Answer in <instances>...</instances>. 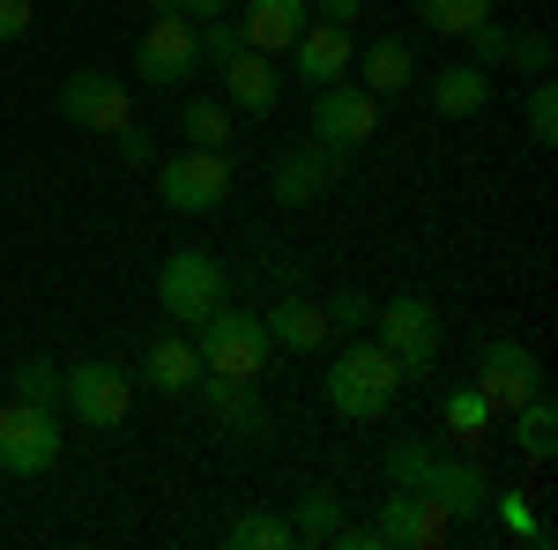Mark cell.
Segmentation results:
<instances>
[{
	"instance_id": "42",
	"label": "cell",
	"mask_w": 558,
	"mask_h": 550,
	"mask_svg": "<svg viewBox=\"0 0 558 550\" xmlns=\"http://www.w3.org/2000/svg\"><path fill=\"white\" fill-rule=\"evenodd\" d=\"M336 543H343V550H380V528H350V521H343V536H336Z\"/></svg>"
},
{
	"instance_id": "19",
	"label": "cell",
	"mask_w": 558,
	"mask_h": 550,
	"mask_svg": "<svg viewBox=\"0 0 558 550\" xmlns=\"http://www.w3.org/2000/svg\"><path fill=\"white\" fill-rule=\"evenodd\" d=\"M216 83H223V105H231V112H254V120H260V112H276V60L254 52V45H246L239 60H223Z\"/></svg>"
},
{
	"instance_id": "34",
	"label": "cell",
	"mask_w": 558,
	"mask_h": 550,
	"mask_svg": "<svg viewBox=\"0 0 558 550\" xmlns=\"http://www.w3.org/2000/svg\"><path fill=\"white\" fill-rule=\"evenodd\" d=\"M462 38H470V60H476V68H507V45H514V30H507V23H492V15H484V23H476V30H462Z\"/></svg>"
},
{
	"instance_id": "9",
	"label": "cell",
	"mask_w": 558,
	"mask_h": 550,
	"mask_svg": "<svg viewBox=\"0 0 558 550\" xmlns=\"http://www.w3.org/2000/svg\"><path fill=\"white\" fill-rule=\"evenodd\" d=\"M373 328H380V350H395V365L410 372V380H425L432 365H439V313H432L425 297H387L373 305Z\"/></svg>"
},
{
	"instance_id": "25",
	"label": "cell",
	"mask_w": 558,
	"mask_h": 550,
	"mask_svg": "<svg viewBox=\"0 0 558 550\" xmlns=\"http://www.w3.org/2000/svg\"><path fill=\"white\" fill-rule=\"evenodd\" d=\"M529 499H536L529 484H514V491H492V513H499V528H507L514 543L551 550V543H558V528H551V521H536V506H529Z\"/></svg>"
},
{
	"instance_id": "21",
	"label": "cell",
	"mask_w": 558,
	"mask_h": 550,
	"mask_svg": "<svg viewBox=\"0 0 558 550\" xmlns=\"http://www.w3.org/2000/svg\"><path fill=\"white\" fill-rule=\"evenodd\" d=\"M484 105H492V68L462 60V68H439L432 75V112L439 120H476Z\"/></svg>"
},
{
	"instance_id": "23",
	"label": "cell",
	"mask_w": 558,
	"mask_h": 550,
	"mask_svg": "<svg viewBox=\"0 0 558 550\" xmlns=\"http://www.w3.org/2000/svg\"><path fill=\"white\" fill-rule=\"evenodd\" d=\"M507 424H514V447H521L536 468L551 462V447H558V402H551V387H544V394H529V402H521Z\"/></svg>"
},
{
	"instance_id": "40",
	"label": "cell",
	"mask_w": 558,
	"mask_h": 550,
	"mask_svg": "<svg viewBox=\"0 0 558 550\" xmlns=\"http://www.w3.org/2000/svg\"><path fill=\"white\" fill-rule=\"evenodd\" d=\"M313 15H320V23H357L365 0H313Z\"/></svg>"
},
{
	"instance_id": "7",
	"label": "cell",
	"mask_w": 558,
	"mask_h": 550,
	"mask_svg": "<svg viewBox=\"0 0 558 550\" xmlns=\"http://www.w3.org/2000/svg\"><path fill=\"white\" fill-rule=\"evenodd\" d=\"M476 394L492 402V417H514L529 394H544V365H536V350L514 335H492L476 350Z\"/></svg>"
},
{
	"instance_id": "2",
	"label": "cell",
	"mask_w": 558,
	"mask_h": 550,
	"mask_svg": "<svg viewBox=\"0 0 558 550\" xmlns=\"http://www.w3.org/2000/svg\"><path fill=\"white\" fill-rule=\"evenodd\" d=\"M157 305H165V320L179 328H202L216 305H231V276H223V260L209 246H179V254L157 260Z\"/></svg>"
},
{
	"instance_id": "41",
	"label": "cell",
	"mask_w": 558,
	"mask_h": 550,
	"mask_svg": "<svg viewBox=\"0 0 558 550\" xmlns=\"http://www.w3.org/2000/svg\"><path fill=\"white\" fill-rule=\"evenodd\" d=\"M179 15L186 23H216V15H231V0H179Z\"/></svg>"
},
{
	"instance_id": "6",
	"label": "cell",
	"mask_w": 558,
	"mask_h": 550,
	"mask_svg": "<svg viewBox=\"0 0 558 550\" xmlns=\"http://www.w3.org/2000/svg\"><path fill=\"white\" fill-rule=\"evenodd\" d=\"M60 447H68V431L45 402H8L0 410V476H45L60 462Z\"/></svg>"
},
{
	"instance_id": "28",
	"label": "cell",
	"mask_w": 558,
	"mask_h": 550,
	"mask_svg": "<svg viewBox=\"0 0 558 550\" xmlns=\"http://www.w3.org/2000/svg\"><path fill=\"white\" fill-rule=\"evenodd\" d=\"M484 15H492V0H417V23L439 30V38H462V30H476Z\"/></svg>"
},
{
	"instance_id": "39",
	"label": "cell",
	"mask_w": 558,
	"mask_h": 550,
	"mask_svg": "<svg viewBox=\"0 0 558 550\" xmlns=\"http://www.w3.org/2000/svg\"><path fill=\"white\" fill-rule=\"evenodd\" d=\"M260 268H268V283H276V291H299V260L283 254V246H268V254H260Z\"/></svg>"
},
{
	"instance_id": "37",
	"label": "cell",
	"mask_w": 558,
	"mask_h": 550,
	"mask_svg": "<svg viewBox=\"0 0 558 550\" xmlns=\"http://www.w3.org/2000/svg\"><path fill=\"white\" fill-rule=\"evenodd\" d=\"M112 142H120V157H128V164H157V134H149V127H134V120H128Z\"/></svg>"
},
{
	"instance_id": "29",
	"label": "cell",
	"mask_w": 558,
	"mask_h": 550,
	"mask_svg": "<svg viewBox=\"0 0 558 550\" xmlns=\"http://www.w3.org/2000/svg\"><path fill=\"white\" fill-rule=\"evenodd\" d=\"M223 543L231 550H283L291 543V521H283V513H239V521L223 528Z\"/></svg>"
},
{
	"instance_id": "10",
	"label": "cell",
	"mask_w": 558,
	"mask_h": 550,
	"mask_svg": "<svg viewBox=\"0 0 558 550\" xmlns=\"http://www.w3.org/2000/svg\"><path fill=\"white\" fill-rule=\"evenodd\" d=\"M373 134H380V97H373L365 83H350V75H343V83L313 89V142H320V149L343 157V149L373 142Z\"/></svg>"
},
{
	"instance_id": "17",
	"label": "cell",
	"mask_w": 558,
	"mask_h": 550,
	"mask_svg": "<svg viewBox=\"0 0 558 550\" xmlns=\"http://www.w3.org/2000/svg\"><path fill=\"white\" fill-rule=\"evenodd\" d=\"M305 23H313V0H246V8H239L246 45H254V52H268V60H276V52H291Z\"/></svg>"
},
{
	"instance_id": "26",
	"label": "cell",
	"mask_w": 558,
	"mask_h": 550,
	"mask_svg": "<svg viewBox=\"0 0 558 550\" xmlns=\"http://www.w3.org/2000/svg\"><path fill=\"white\" fill-rule=\"evenodd\" d=\"M231 127H239V112H231L223 97H186V105H179V134H186L194 149H223Z\"/></svg>"
},
{
	"instance_id": "38",
	"label": "cell",
	"mask_w": 558,
	"mask_h": 550,
	"mask_svg": "<svg viewBox=\"0 0 558 550\" xmlns=\"http://www.w3.org/2000/svg\"><path fill=\"white\" fill-rule=\"evenodd\" d=\"M31 15H38V0H0V45H15L31 30Z\"/></svg>"
},
{
	"instance_id": "11",
	"label": "cell",
	"mask_w": 558,
	"mask_h": 550,
	"mask_svg": "<svg viewBox=\"0 0 558 550\" xmlns=\"http://www.w3.org/2000/svg\"><path fill=\"white\" fill-rule=\"evenodd\" d=\"M60 120H68V127H83V134H97V142H112V134L134 120V89L112 83L105 68H83V75H68V83H60Z\"/></svg>"
},
{
	"instance_id": "14",
	"label": "cell",
	"mask_w": 558,
	"mask_h": 550,
	"mask_svg": "<svg viewBox=\"0 0 558 550\" xmlns=\"http://www.w3.org/2000/svg\"><path fill=\"white\" fill-rule=\"evenodd\" d=\"M373 528H380V543H395V550H439L447 536H454V521L432 506L425 491H387Z\"/></svg>"
},
{
	"instance_id": "24",
	"label": "cell",
	"mask_w": 558,
	"mask_h": 550,
	"mask_svg": "<svg viewBox=\"0 0 558 550\" xmlns=\"http://www.w3.org/2000/svg\"><path fill=\"white\" fill-rule=\"evenodd\" d=\"M343 536V499L328 491V484H313V491H299V513H291V543H336Z\"/></svg>"
},
{
	"instance_id": "8",
	"label": "cell",
	"mask_w": 558,
	"mask_h": 550,
	"mask_svg": "<svg viewBox=\"0 0 558 550\" xmlns=\"http://www.w3.org/2000/svg\"><path fill=\"white\" fill-rule=\"evenodd\" d=\"M157 194H165V209L179 216H209L223 194H231V157L223 149H179V157H165L157 164Z\"/></svg>"
},
{
	"instance_id": "36",
	"label": "cell",
	"mask_w": 558,
	"mask_h": 550,
	"mask_svg": "<svg viewBox=\"0 0 558 550\" xmlns=\"http://www.w3.org/2000/svg\"><path fill=\"white\" fill-rule=\"evenodd\" d=\"M328 320H336V328H373V297L343 283V291L328 297Z\"/></svg>"
},
{
	"instance_id": "20",
	"label": "cell",
	"mask_w": 558,
	"mask_h": 550,
	"mask_svg": "<svg viewBox=\"0 0 558 550\" xmlns=\"http://www.w3.org/2000/svg\"><path fill=\"white\" fill-rule=\"evenodd\" d=\"M194 394L209 402V417L231 431V439H260V394H254V380H223V372H202L194 380Z\"/></svg>"
},
{
	"instance_id": "12",
	"label": "cell",
	"mask_w": 558,
	"mask_h": 550,
	"mask_svg": "<svg viewBox=\"0 0 558 550\" xmlns=\"http://www.w3.org/2000/svg\"><path fill=\"white\" fill-rule=\"evenodd\" d=\"M336 149H320V142H291L283 157H276V171H268V201L276 209H313L320 194H328V179H336Z\"/></svg>"
},
{
	"instance_id": "16",
	"label": "cell",
	"mask_w": 558,
	"mask_h": 550,
	"mask_svg": "<svg viewBox=\"0 0 558 550\" xmlns=\"http://www.w3.org/2000/svg\"><path fill=\"white\" fill-rule=\"evenodd\" d=\"M260 320H268V342H276V350H299V357H313V350L336 342L328 305H313V297H299V291H283V297H276V313H260Z\"/></svg>"
},
{
	"instance_id": "30",
	"label": "cell",
	"mask_w": 558,
	"mask_h": 550,
	"mask_svg": "<svg viewBox=\"0 0 558 550\" xmlns=\"http://www.w3.org/2000/svg\"><path fill=\"white\" fill-rule=\"evenodd\" d=\"M521 127H529V142H536V149H551V142H558V83H551V75H536V83H529Z\"/></svg>"
},
{
	"instance_id": "3",
	"label": "cell",
	"mask_w": 558,
	"mask_h": 550,
	"mask_svg": "<svg viewBox=\"0 0 558 550\" xmlns=\"http://www.w3.org/2000/svg\"><path fill=\"white\" fill-rule=\"evenodd\" d=\"M194 350H202V372H223V380H260L276 342H268V320L260 313H239V305H216L209 320L194 328Z\"/></svg>"
},
{
	"instance_id": "5",
	"label": "cell",
	"mask_w": 558,
	"mask_h": 550,
	"mask_svg": "<svg viewBox=\"0 0 558 550\" xmlns=\"http://www.w3.org/2000/svg\"><path fill=\"white\" fill-rule=\"evenodd\" d=\"M60 402H68V417H75V424L112 431V424H128V410H134V372H128V365H112V357H83V365L60 372Z\"/></svg>"
},
{
	"instance_id": "15",
	"label": "cell",
	"mask_w": 558,
	"mask_h": 550,
	"mask_svg": "<svg viewBox=\"0 0 558 550\" xmlns=\"http://www.w3.org/2000/svg\"><path fill=\"white\" fill-rule=\"evenodd\" d=\"M291 60H299V83L328 89L357 68V38H350V23H320V15H313L299 30V45H291Z\"/></svg>"
},
{
	"instance_id": "1",
	"label": "cell",
	"mask_w": 558,
	"mask_h": 550,
	"mask_svg": "<svg viewBox=\"0 0 558 550\" xmlns=\"http://www.w3.org/2000/svg\"><path fill=\"white\" fill-rule=\"evenodd\" d=\"M410 387V372L395 365V350H380V342H350L343 357L328 365V380H320V394H328V410L343 424H373L395 410V394Z\"/></svg>"
},
{
	"instance_id": "13",
	"label": "cell",
	"mask_w": 558,
	"mask_h": 550,
	"mask_svg": "<svg viewBox=\"0 0 558 550\" xmlns=\"http://www.w3.org/2000/svg\"><path fill=\"white\" fill-rule=\"evenodd\" d=\"M417 491H425V499L447 513L454 528H462V521H476V513L492 506V476H484V462H476V454H439V462H432V476L417 484Z\"/></svg>"
},
{
	"instance_id": "27",
	"label": "cell",
	"mask_w": 558,
	"mask_h": 550,
	"mask_svg": "<svg viewBox=\"0 0 558 550\" xmlns=\"http://www.w3.org/2000/svg\"><path fill=\"white\" fill-rule=\"evenodd\" d=\"M439 424H447L454 439H484L499 417H492V402L476 394V380H462V387H447V394H439Z\"/></svg>"
},
{
	"instance_id": "18",
	"label": "cell",
	"mask_w": 558,
	"mask_h": 550,
	"mask_svg": "<svg viewBox=\"0 0 558 550\" xmlns=\"http://www.w3.org/2000/svg\"><path fill=\"white\" fill-rule=\"evenodd\" d=\"M194 380H202L194 335H157L142 350V365H134V387H157V394H194Z\"/></svg>"
},
{
	"instance_id": "31",
	"label": "cell",
	"mask_w": 558,
	"mask_h": 550,
	"mask_svg": "<svg viewBox=\"0 0 558 550\" xmlns=\"http://www.w3.org/2000/svg\"><path fill=\"white\" fill-rule=\"evenodd\" d=\"M432 462H439V454H432L425 439H395V447H387V484H395V491H417L432 476Z\"/></svg>"
},
{
	"instance_id": "33",
	"label": "cell",
	"mask_w": 558,
	"mask_h": 550,
	"mask_svg": "<svg viewBox=\"0 0 558 550\" xmlns=\"http://www.w3.org/2000/svg\"><path fill=\"white\" fill-rule=\"evenodd\" d=\"M194 38H202V68H223V60H239V52H246V30H239V15L194 23Z\"/></svg>"
},
{
	"instance_id": "4",
	"label": "cell",
	"mask_w": 558,
	"mask_h": 550,
	"mask_svg": "<svg viewBox=\"0 0 558 550\" xmlns=\"http://www.w3.org/2000/svg\"><path fill=\"white\" fill-rule=\"evenodd\" d=\"M202 75V38L194 23L179 15V0H149V30L134 45V83H157V89H179Z\"/></svg>"
},
{
	"instance_id": "22",
	"label": "cell",
	"mask_w": 558,
	"mask_h": 550,
	"mask_svg": "<svg viewBox=\"0 0 558 550\" xmlns=\"http://www.w3.org/2000/svg\"><path fill=\"white\" fill-rule=\"evenodd\" d=\"M357 83L373 89V97H402V89L417 83V52L402 38H373L357 45Z\"/></svg>"
},
{
	"instance_id": "35",
	"label": "cell",
	"mask_w": 558,
	"mask_h": 550,
	"mask_svg": "<svg viewBox=\"0 0 558 550\" xmlns=\"http://www.w3.org/2000/svg\"><path fill=\"white\" fill-rule=\"evenodd\" d=\"M507 60H514L521 75L536 83V75H551V38H544V30H521V38L507 45Z\"/></svg>"
},
{
	"instance_id": "32",
	"label": "cell",
	"mask_w": 558,
	"mask_h": 550,
	"mask_svg": "<svg viewBox=\"0 0 558 550\" xmlns=\"http://www.w3.org/2000/svg\"><path fill=\"white\" fill-rule=\"evenodd\" d=\"M8 387H15V402H45V410H52V402H60V365H52V357H23V365L8 372Z\"/></svg>"
}]
</instances>
